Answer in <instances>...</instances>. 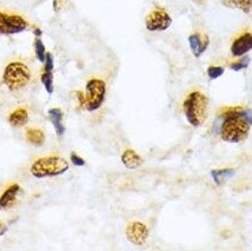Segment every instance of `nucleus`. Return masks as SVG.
<instances>
[{"label": "nucleus", "mask_w": 252, "mask_h": 251, "mask_svg": "<svg viewBox=\"0 0 252 251\" xmlns=\"http://www.w3.org/2000/svg\"><path fill=\"white\" fill-rule=\"evenodd\" d=\"M183 106H184L185 117L192 126H200L208 117L209 100L202 92L192 91L191 94H189Z\"/></svg>", "instance_id": "f257e3e1"}, {"label": "nucleus", "mask_w": 252, "mask_h": 251, "mask_svg": "<svg viewBox=\"0 0 252 251\" xmlns=\"http://www.w3.org/2000/svg\"><path fill=\"white\" fill-rule=\"evenodd\" d=\"M70 169L68 162L62 156H45L38 158L31 166V173L35 178L57 177Z\"/></svg>", "instance_id": "f03ea898"}, {"label": "nucleus", "mask_w": 252, "mask_h": 251, "mask_svg": "<svg viewBox=\"0 0 252 251\" xmlns=\"http://www.w3.org/2000/svg\"><path fill=\"white\" fill-rule=\"evenodd\" d=\"M32 72L23 62H11L6 65L2 73V82L10 91H18L31 82Z\"/></svg>", "instance_id": "7ed1b4c3"}, {"label": "nucleus", "mask_w": 252, "mask_h": 251, "mask_svg": "<svg viewBox=\"0 0 252 251\" xmlns=\"http://www.w3.org/2000/svg\"><path fill=\"white\" fill-rule=\"evenodd\" d=\"M220 133L221 139L229 143H241L248 137L251 125L241 117H227L221 119Z\"/></svg>", "instance_id": "20e7f679"}, {"label": "nucleus", "mask_w": 252, "mask_h": 251, "mask_svg": "<svg viewBox=\"0 0 252 251\" xmlns=\"http://www.w3.org/2000/svg\"><path fill=\"white\" fill-rule=\"evenodd\" d=\"M85 103L84 107L90 112L95 111L103 105L106 95V84L104 80L92 78L86 83Z\"/></svg>", "instance_id": "39448f33"}, {"label": "nucleus", "mask_w": 252, "mask_h": 251, "mask_svg": "<svg viewBox=\"0 0 252 251\" xmlns=\"http://www.w3.org/2000/svg\"><path fill=\"white\" fill-rule=\"evenodd\" d=\"M29 29V23L22 16L0 12V34L12 35L22 33Z\"/></svg>", "instance_id": "423d86ee"}, {"label": "nucleus", "mask_w": 252, "mask_h": 251, "mask_svg": "<svg viewBox=\"0 0 252 251\" xmlns=\"http://www.w3.org/2000/svg\"><path fill=\"white\" fill-rule=\"evenodd\" d=\"M172 24V18L166 10L156 7L145 18V26L150 32H160L167 30Z\"/></svg>", "instance_id": "0eeeda50"}, {"label": "nucleus", "mask_w": 252, "mask_h": 251, "mask_svg": "<svg viewBox=\"0 0 252 251\" xmlns=\"http://www.w3.org/2000/svg\"><path fill=\"white\" fill-rule=\"evenodd\" d=\"M126 237L134 246H143L149 237V229L142 222H131L126 228Z\"/></svg>", "instance_id": "6e6552de"}, {"label": "nucleus", "mask_w": 252, "mask_h": 251, "mask_svg": "<svg viewBox=\"0 0 252 251\" xmlns=\"http://www.w3.org/2000/svg\"><path fill=\"white\" fill-rule=\"evenodd\" d=\"M252 50V33L245 32L237 37L231 45V53L233 57H243Z\"/></svg>", "instance_id": "1a4fd4ad"}, {"label": "nucleus", "mask_w": 252, "mask_h": 251, "mask_svg": "<svg viewBox=\"0 0 252 251\" xmlns=\"http://www.w3.org/2000/svg\"><path fill=\"white\" fill-rule=\"evenodd\" d=\"M20 192H22V188L19 184H11L0 196V210H8L14 207Z\"/></svg>", "instance_id": "9d476101"}, {"label": "nucleus", "mask_w": 252, "mask_h": 251, "mask_svg": "<svg viewBox=\"0 0 252 251\" xmlns=\"http://www.w3.org/2000/svg\"><path fill=\"white\" fill-rule=\"evenodd\" d=\"M189 44H190V49L196 58H199L200 56L208 50L210 39L206 34L193 33L189 37Z\"/></svg>", "instance_id": "9b49d317"}, {"label": "nucleus", "mask_w": 252, "mask_h": 251, "mask_svg": "<svg viewBox=\"0 0 252 251\" xmlns=\"http://www.w3.org/2000/svg\"><path fill=\"white\" fill-rule=\"evenodd\" d=\"M122 162L125 165V167L133 170V169H137V167H139L140 165H142L143 159L136 151L132 150V149H127V150H125L124 152H123Z\"/></svg>", "instance_id": "f8f14e48"}, {"label": "nucleus", "mask_w": 252, "mask_h": 251, "mask_svg": "<svg viewBox=\"0 0 252 251\" xmlns=\"http://www.w3.org/2000/svg\"><path fill=\"white\" fill-rule=\"evenodd\" d=\"M29 122V112L25 107H18L8 116V123L13 127H22Z\"/></svg>", "instance_id": "ddd939ff"}, {"label": "nucleus", "mask_w": 252, "mask_h": 251, "mask_svg": "<svg viewBox=\"0 0 252 251\" xmlns=\"http://www.w3.org/2000/svg\"><path fill=\"white\" fill-rule=\"evenodd\" d=\"M49 118L51 123L55 126V130L57 134L59 137H63L65 133V125L63 124V111L61 109H57V107H53V109L49 110Z\"/></svg>", "instance_id": "4468645a"}, {"label": "nucleus", "mask_w": 252, "mask_h": 251, "mask_svg": "<svg viewBox=\"0 0 252 251\" xmlns=\"http://www.w3.org/2000/svg\"><path fill=\"white\" fill-rule=\"evenodd\" d=\"M25 138L30 144L35 146H41L45 143V133L40 128L37 127H30L26 130Z\"/></svg>", "instance_id": "2eb2a0df"}, {"label": "nucleus", "mask_w": 252, "mask_h": 251, "mask_svg": "<svg viewBox=\"0 0 252 251\" xmlns=\"http://www.w3.org/2000/svg\"><path fill=\"white\" fill-rule=\"evenodd\" d=\"M224 6L230 8H236L244 13H249L252 8V0H221Z\"/></svg>", "instance_id": "dca6fc26"}, {"label": "nucleus", "mask_w": 252, "mask_h": 251, "mask_svg": "<svg viewBox=\"0 0 252 251\" xmlns=\"http://www.w3.org/2000/svg\"><path fill=\"white\" fill-rule=\"evenodd\" d=\"M235 170L233 169H216L211 171V176L214 178L215 183L217 185H223L227 179H230L235 175Z\"/></svg>", "instance_id": "f3484780"}, {"label": "nucleus", "mask_w": 252, "mask_h": 251, "mask_svg": "<svg viewBox=\"0 0 252 251\" xmlns=\"http://www.w3.org/2000/svg\"><path fill=\"white\" fill-rule=\"evenodd\" d=\"M40 80L41 83H43L45 90L47 91V94H52L53 91H55V85H53V71L43 70Z\"/></svg>", "instance_id": "a211bd4d"}, {"label": "nucleus", "mask_w": 252, "mask_h": 251, "mask_svg": "<svg viewBox=\"0 0 252 251\" xmlns=\"http://www.w3.org/2000/svg\"><path fill=\"white\" fill-rule=\"evenodd\" d=\"M34 52H35V57H37V59L40 63L45 62V58H46V47H45V45L43 41H41L40 38L35 37V40H34Z\"/></svg>", "instance_id": "6ab92c4d"}, {"label": "nucleus", "mask_w": 252, "mask_h": 251, "mask_svg": "<svg viewBox=\"0 0 252 251\" xmlns=\"http://www.w3.org/2000/svg\"><path fill=\"white\" fill-rule=\"evenodd\" d=\"M249 64H250V57L245 56L243 57L242 59H239L238 62L232 63V64L230 65V68L233 71H242L245 70V68L249 66Z\"/></svg>", "instance_id": "aec40b11"}, {"label": "nucleus", "mask_w": 252, "mask_h": 251, "mask_svg": "<svg viewBox=\"0 0 252 251\" xmlns=\"http://www.w3.org/2000/svg\"><path fill=\"white\" fill-rule=\"evenodd\" d=\"M224 67L221 66H210L208 68V76L210 79H217L220 76H223Z\"/></svg>", "instance_id": "412c9836"}, {"label": "nucleus", "mask_w": 252, "mask_h": 251, "mask_svg": "<svg viewBox=\"0 0 252 251\" xmlns=\"http://www.w3.org/2000/svg\"><path fill=\"white\" fill-rule=\"evenodd\" d=\"M53 68H55V58H53L52 53L47 52L46 58H45L44 62V70L53 71Z\"/></svg>", "instance_id": "4be33fe9"}, {"label": "nucleus", "mask_w": 252, "mask_h": 251, "mask_svg": "<svg viewBox=\"0 0 252 251\" xmlns=\"http://www.w3.org/2000/svg\"><path fill=\"white\" fill-rule=\"evenodd\" d=\"M71 162L73 165H76V166L85 165V160H84L80 156H78L77 154H74V152H72L71 154Z\"/></svg>", "instance_id": "5701e85b"}, {"label": "nucleus", "mask_w": 252, "mask_h": 251, "mask_svg": "<svg viewBox=\"0 0 252 251\" xmlns=\"http://www.w3.org/2000/svg\"><path fill=\"white\" fill-rule=\"evenodd\" d=\"M65 0H53V7H55L56 11H59L64 5Z\"/></svg>", "instance_id": "b1692460"}, {"label": "nucleus", "mask_w": 252, "mask_h": 251, "mask_svg": "<svg viewBox=\"0 0 252 251\" xmlns=\"http://www.w3.org/2000/svg\"><path fill=\"white\" fill-rule=\"evenodd\" d=\"M41 33H43V32H41V30L39 29V28H34V29H33V34H34L35 37L40 38V37H41Z\"/></svg>", "instance_id": "393cba45"}, {"label": "nucleus", "mask_w": 252, "mask_h": 251, "mask_svg": "<svg viewBox=\"0 0 252 251\" xmlns=\"http://www.w3.org/2000/svg\"><path fill=\"white\" fill-rule=\"evenodd\" d=\"M194 1H197V2H199V4H202L204 0H194Z\"/></svg>", "instance_id": "a878e982"}, {"label": "nucleus", "mask_w": 252, "mask_h": 251, "mask_svg": "<svg viewBox=\"0 0 252 251\" xmlns=\"http://www.w3.org/2000/svg\"><path fill=\"white\" fill-rule=\"evenodd\" d=\"M0 228H1V224H0Z\"/></svg>", "instance_id": "bb28decb"}]
</instances>
